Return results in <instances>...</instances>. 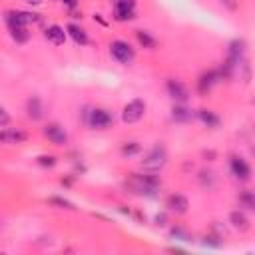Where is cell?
Wrapping results in <instances>:
<instances>
[{
  "label": "cell",
  "instance_id": "cell-1",
  "mask_svg": "<svg viewBox=\"0 0 255 255\" xmlns=\"http://www.w3.org/2000/svg\"><path fill=\"white\" fill-rule=\"evenodd\" d=\"M4 22L8 26L10 36L16 40V44H24L30 38L28 24L30 22H40L38 14L32 12H22V10H6L4 12Z\"/></svg>",
  "mask_w": 255,
  "mask_h": 255
},
{
  "label": "cell",
  "instance_id": "cell-2",
  "mask_svg": "<svg viewBox=\"0 0 255 255\" xmlns=\"http://www.w3.org/2000/svg\"><path fill=\"white\" fill-rule=\"evenodd\" d=\"M129 187L139 193V195H145V197H155V193L159 191L161 187V181L155 177V173H131L129 177Z\"/></svg>",
  "mask_w": 255,
  "mask_h": 255
},
{
  "label": "cell",
  "instance_id": "cell-3",
  "mask_svg": "<svg viewBox=\"0 0 255 255\" xmlns=\"http://www.w3.org/2000/svg\"><path fill=\"white\" fill-rule=\"evenodd\" d=\"M167 163V151H165V147L161 145V143H155L149 151H147V155L141 159V169L143 171H149V173H157L159 169H163V165Z\"/></svg>",
  "mask_w": 255,
  "mask_h": 255
},
{
  "label": "cell",
  "instance_id": "cell-4",
  "mask_svg": "<svg viewBox=\"0 0 255 255\" xmlns=\"http://www.w3.org/2000/svg\"><path fill=\"white\" fill-rule=\"evenodd\" d=\"M84 118H86V124L94 129H108L114 124V116L104 108H90Z\"/></svg>",
  "mask_w": 255,
  "mask_h": 255
},
{
  "label": "cell",
  "instance_id": "cell-5",
  "mask_svg": "<svg viewBox=\"0 0 255 255\" xmlns=\"http://www.w3.org/2000/svg\"><path fill=\"white\" fill-rule=\"evenodd\" d=\"M110 54H112V58H114L116 62H120V64H131L133 58H135L133 48H131L126 40H114V42L110 44Z\"/></svg>",
  "mask_w": 255,
  "mask_h": 255
},
{
  "label": "cell",
  "instance_id": "cell-6",
  "mask_svg": "<svg viewBox=\"0 0 255 255\" xmlns=\"http://www.w3.org/2000/svg\"><path fill=\"white\" fill-rule=\"evenodd\" d=\"M145 114V102L141 98H135L131 102H128L124 106V112H122V122L124 124H135L143 118Z\"/></svg>",
  "mask_w": 255,
  "mask_h": 255
},
{
  "label": "cell",
  "instance_id": "cell-7",
  "mask_svg": "<svg viewBox=\"0 0 255 255\" xmlns=\"http://www.w3.org/2000/svg\"><path fill=\"white\" fill-rule=\"evenodd\" d=\"M114 6V18L118 22H128L135 18V0H112Z\"/></svg>",
  "mask_w": 255,
  "mask_h": 255
},
{
  "label": "cell",
  "instance_id": "cell-8",
  "mask_svg": "<svg viewBox=\"0 0 255 255\" xmlns=\"http://www.w3.org/2000/svg\"><path fill=\"white\" fill-rule=\"evenodd\" d=\"M165 90H167L169 98L175 100L177 104H185V102L189 100V90L185 88L183 82H179V80H175V78H169V80L165 82Z\"/></svg>",
  "mask_w": 255,
  "mask_h": 255
},
{
  "label": "cell",
  "instance_id": "cell-9",
  "mask_svg": "<svg viewBox=\"0 0 255 255\" xmlns=\"http://www.w3.org/2000/svg\"><path fill=\"white\" fill-rule=\"evenodd\" d=\"M42 131L48 137V141L54 143V145H66L68 143V133L64 131V128L60 124H54V122L52 124H46Z\"/></svg>",
  "mask_w": 255,
  "mask_h": 255
},
{
  "label": "cell",
  "instance_id": "cell-10",
  "mask_svg": "<svg viewBox=\"0 0 255 255\" xmlns=\"http://www.w3.org/2000/svg\"><path fill=\"white\" fill-rule=\"evenodd\" d=\"M219 80H221V76H219V70H217V68L205 70V72L199 76V80H197V92H199L201 96H205Z\"/></svg>",
  "mask_w": 255,
  "mask_h": 255
},
{
  "label": "cell",
  "instance_id": "cell-11",
  "mask_svg": "<svg viewBox=\"0 0 255 255\" xmlns=\"http://www.w3.org/2000/svg\"><path fill=\"white\" fill-rule=\"evenodd\" d=\"M229 169H231V173H233L237 179H241V181H247V179L251 177V167H249V163H247L243 157H239V155H231V157H229Z\"/></svg>",
  "mask_w": 255,
  "mask_h": 255
},
{
  "label": "cell",
  "instance_id": "cell-12",
  "mask_svg": "<svg viewBox=\"0 0 255 255\" xmlns=\"http://www.w3.org/2000/svg\"><path fill=\"white\" fill-rule=\"evenodd\" d=\"M165 207H167V211H171V213H175V215H183V213H187V209H189V201H187V197L181 195V193H171V195L165 199Z\"/></svg>",
  "mask_w": 255,
  "mask_h": 255
},
{
  "label": "cell",
  "instance_id": "cell-13",
  "mask_svg": "<svg viewBox=\"0 0 255 255\" xmlns=\"http://www.w3.org/2000/svg\"><path fill=\"white\" fill-rule=\"evenodd\" d=\"M26 139H28V133L22 131V129H16V128H2V131H0V141L2 143H8V145H12V143H24Z\"/></svg>",
  "mask_w": 255,
  "mask_h": 255
},
{
  "label": "cell",
  "instance_id": "cell-14",
  "mask_svg": "<svg viewBox=\"0 0 255 255\" xmlns=\"http://www.w3.org/2000/svg\"><path fill=\"white\" fill-rule=\"evenodd\" d=\"M66 34H68V32H64V28L58 26V24H52V26H48V28L44 30L46 40H48L50 44H54V46H62V44L66 42Z\"/></svg>",
  "mask_w": 255,
  "mask_h": 255
},
{
  "label": "cell",
  "instance_id": "cell-15",
  "mask_svg": "<svg viewBox=\"0 0 255 255\" xmlns=\"http://www.w3.org/2000/svg\"><path fill=\"white\" fill-rule=\"evenodd\" d=\"M243 54H245V42L243 40H233L229 44V50H227V60L237 66V64L243 62Z\"/></svg>",
  "mask_w": 255,
  "mask_h": 255
},
{
  "label": "cell",
  "instance_id": "cell-16",
  "mask_svg": "<svg viewBox=\"0 0 255 255\" xmlns=\"http://www.w3.org/2000/svg\"><path fill=\"white\" fill-rule=\"evenodd\" d=\"M26 114H28V118L34 120V122H38V120L44 118V106H42L40 98L32 96V98L26 102Z\"/></svg>",
  "mask_w": 255,
  "mask_h": 255
},
{
  "label": "cell",
  "instance_id": "cell-17",
  "mask_svg": "<svg viewBox=\"0 0 255 255\" xmlns=\"http://www.w3.org/2000/svg\"><path fill=\"white\" fill-rule=\"evenodd\" d=\"M171 118L179 124H187V122L193 120V112L189 108H185V104H175L171 108Z\"/></svg>",
  "mask_w": 255,
  "mask_h": 255
},
{
  "label": "cell",
  "instance_id": "cell-18",
  "mask_svg": "<svg viewBox=\"0 0 255 255\" xmlns=\"http://www.w3.org/2000/svg\"><path fill=\"white\" fill-rule=\"evenodd\" d=\"M197 118H199V122H201L203 126H207V128H217V126L221 124V118H219L215 112L207 110V108L197 110Z\"/></svg>",
  "mask_w": 255,
  "mask_h": 255
},
{
  "label": "cell",
  "instance_id": "cell-19",
  "mask_svg": "<svg viewBox=\"0 0 255 255\" xmlns=\"http://www.w3.org/2000/svg\"><path fill=\"white\" fill-rule=\"evenodd\" d=\"M66 32H68V36H70L76 44H80V46H86V44H88V34H86V30H84L82 26H78V24H68V26H66Z\"/></svg>",
  "mask_w": 255,
  "mask_h": 255
},
{
  "label": "cell",
  "instance_id": "cell-20",
  "mask_svg": "<svg viewBox=\"0 0 255 255\" xmlns=\"http://www.w3.org/2000/svg\"><path fill=\"white\" fill-rule=\"evenodd\" d=\"M229 223L237 229V231H247L249 229V219L243 211H231L229 213Z\"/></svg>",
  "mask_w": 255,
  "mask_h": 255
},
{
  "label": "cell",
  "instance_id": "cell-21",
  "mask_svg": "<svg viewBox=\"0 0 255 255\" xmlns=\"http://www.w3.org/2000/svg\"><path fill=\"white\" fill-rule=\"evenodd\" d=\"M135 38H137V42H139L143 48H147V50H155V48H157V40H155L149 32H145V30H135Z\"/></svg>",
  "mask_w": 255,
  "mask_h": 255
},
{
  "label": "cell",
  "instance_id": "cell-22",
  "mask_svg": "<svg viewBox=\"0 0 255 255\" xmlns=\"http://www.w3.org/2000/svg\"><path fill=\"white\" fill-rule=\"evenodd\" d=\"M169 237L175 239V241H191V233H189L185 227H181V225L171 227V229H169Z\"/></svg>",
  "mask_w": 255,
  "mask_h": 255
},
{
  "label": "cell",
  "instance_id": "cell-23",
  "mask_svg": "<svg viewBox=\"0 0 255 255\" xmlns=\"http://www.w3.org/2000/svg\"><path fill=\"white\" fill-rule=\"evenodd\" d=\"M199 183H201V187H207V189H211V187H213V183H215L213 171H209V169H203V171H199Z\"/></svg>",
  "mask_w": 255,
  "mask_h": 255
},
{
  "label": "cell",
  "instance_id": "cell-24",
  "mask_svg": "<svg viewBox=\"0 0 255 255\" xmlns=\"http://www.w3.org/2000/svg\"><path fill=\"white\" fill-rule=\"evenodd\" d=\"M48 203H50V205H56V207H60V209H70V211H74V209H76L72 201H68V199H64V197H58V195L50 197V199H48Z\"/></svg>",
  "mask_w": 255,
  "mask_h": 255
},
{
  "label": "cell",
  "instance_id": "cell-25",
  "mask_svg": "<svg viewBox=\"0 0 255 255\" xmlns=\"http://www.w3.org/2000/svg\"><path fill=\"white\" fill-rule=\"evenodd\" d=\"M141 151V145L137 143V141H126L124 145H122V153L124 155H135V153H139Z\"/></svg>",
  "mask_w": 255,
  "mask_h": 255
},
{
  "label": "cell",
  "instance_id": "cell-26",
  "mask_svg": "<svg viewBox=\"0 0 255 255\" xmlns=\"http://www.w3.org/2000/svg\"><path fill=\"white\" fill-rule=\"evenodd\" d=\"M239 201H241L245 207L255 209V193H253V191H241V193H239Z\"/></svg>",
  "mask_w": 255,
  "mask_h": 255
},
{
  "label": "cell",
  "instance_id": "cell-27",
  "mask_svg": "<svg viewBox=\"0 0 255 255\" xmlns=\"http://www.w3.org/2000/svg\"><path fill=\"white\" fill-rule=\"evenodd\" d=\"M38 165H42V167H54L56 165V157L54 155H38Z\"/></svg>",
  "mask_w": 255,
  "mask_h": 255
},
{
  "label": "cell",
  "instance_id": "cell-28",
  "mask_svg": "<svg viewBox=\"0 0 255 255\" xmlns=\"http://www.w3.org/2000/svg\"><path fill=\"white\" fill-rule=\"evenodd\" d=\"M201 243L205 247H221V237H217V235H205Z\"/></svg>",
  "mask_w": 255,
  "mask_h": 255
},
{
  "label": "cell",
  "instance_id": "cell-29",
  "mask_svg": "<svg viewBox=\"0 0 255 255\" xmlns=\"http://www.w3.org/2000/svg\"><path fill=\"white\" fill-rule=\"evenodd\" d=\"M8 120H10V118H8V112L2 108V110H0V128H8Z\"/></svg>",
  "mask_w": 255,
  "mask_h": 255
},
{
  "label": "cell",
  "instance_id": "cell-30",
  "mask_svg": "<svg viewBox=\"0 0 255 255\" xmlns=\"http://www.w3.org/2000/svg\"><path fill=\"white\" fill-rule=\"evenodd\" d=\"M155 225H159V227L167 225V215H165V213H157V215H155Z\"/></svg>",
  "mask_w": 255,
  "mask_h": 255
},
{
  "label": "cell",
  "instance_id": "cell-31",
  "mask_svg": "<svg viewBox=\"0 0 255 255\" xmlns=\"http://www.w3.org/2000/svg\"><path fill=\"white\" fill-rule=\"evenodd\" d=\"M221 2H223L229 10H237V2H235V0H221Z\"/></svg>",
  "mask_w": 255,
  "mask_h": 255
},
{
  "label": "cell",
  "instance_id": "cell-32",
  "mask_svg": "<svg viewBox=\"0 0 255 255\" xmlns=\"http://www.w3.org/2000/svg\"><path fill=\"white\" fill-rule=\"evenodd\" d=\"M62 2H64L68 8H76V6H78V0H62Z\"/></svg>",
  "mask_w": 255,
  "mask_h": 255
},
{
  "label": "cell",
  "instance_id": "cell-33",
  "mask_svg": "<svg viewBox=\"0 0 255 255\" xmlns=\"http://www.w3.org/2000/svg\"><path fill=\"white\" fill-rule=\"evenodd\" d=\"M26 2H28V4H32V6H36V4H40L42 0H26Z\"/></svg>",
  "mask_w": 255,
  "mask_h": 255
}]
</instances>
